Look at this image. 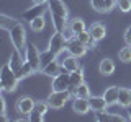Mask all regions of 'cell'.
<instances>
[{"instance_id":"cell-1","label":"cell","mask_w":131,"mask_h":122,"mask_svg":"<svg viewBox=\"0 0 131 122\" xmlns=\"http://www.w3.org/2000/svg\"><path fill=\"white\" fill-rule=\"evenodd\" d=\"M48 10H49V15H51V21H52V26H54V31L62 33L69 24L67 5H66L62 0H49L48 2Z\"/></svg>"},{"instance_id":"cell-2","label":"cell","mask_w":131,"mask_h":122,"mask_svg":"<svg viewBox=\"0 0 131 122\" xmlns=\"http://www.w3.org/2000/svg\"><path fill=\"white\" fill-rule=\"evenodd\" d=\"M18 77L16 72L10 67V62L3 64L0 68V88L3 93H13L18 86Z\"/></svg>"},{"instance_id":"cell-3","label":"cell","mask_w":131,"mask_h":122,"mask_svg":"<svg viewBox=\"0 0 131 122\" xmlns=\"http://www.w3.org/2000/svg\"><path fill=\"white\" fill-rule=\"evenodd\" d=\"M8 33H10V39H12V44H13L15 51H18L25 57L26 55V49H25V46H26V31H25L23 24L18 21Z\"/></svg>"},{"instance_id":"cell-4","label":"cell","mask_w":131,"mask_h":122,"mask_svg":"<svg viewBox=\"0 0 131 122\" xmlns=\"http://www.w3.org/2000/svg\"><path fill=\"white\" fill-rule=\"evenodd\" d=\"M67 42L69 41L64 38V34L61 31H54L51 36V39H49V46H48V51L51 52L54 57H57L62 51L67 49Z\"/></svg>"},{"instance_id":"cell-5","label":"cell","mask_w":131,"mask_h":122,"mask_svg":"<svg viewBox=\"0 0 131 122\" xmlns=\"http://www.w3.org/2000/svg\"><path fill=\"white\" fill-rule=\"evenodd\" d=\"M69 99H71V89H66V91H51V95L48 98V103L52 109H62Z\"/></svg>"},{"instance_id":"cell-6","label":"cell","mask_w":131,"mask_h":122,"mask_svg":"<svg viewBox=\"0 0 131 122\" xmlns=\"http://www.w3.org/2000/svg\"><path fill=\"white\" fill-rule=\"evenodd\" d=\"M52 91H66L71 89V73L69 72H61L56 77H52V83H51Z\"/></svg>"},{"instance_id":"cell-7","label":"cell","mask_w":131,"mask_h":122,"mask_svg":"<svg viewBox=\"0 0 131 122\" xmlns=\"http://www.w3.org/2000/svg\"><path fill=\"white\" fill-rule=\"evenodd\" d=\"M25 60H28V62L31 64V67L35 68V72H39L41 68H43V64H41V52L35 44H28Z\"/></svg>"},{"instance_id":"cell-8","label":"cell","mask_w":131,"mask_h":122,"mask_svg":"<svg viewBox=\"0 0 131 122\" xmlns=\"http://www.w3.org/2000/svg\"><path fill=\"white\" fill-rule=\"evenodd\" d=\"M35 106H36V101L31 96H21L16 101V111L25 117H30V114L35 109Z\"/></svg>"},{"instance_id":"cell-9","label":"cell","mask_w":131,"mask_h":122,"mask_svg":"<svg viewBox=\"0 0 131 122\" xmlns=\"http://www.w3.org/2000/svg\"><path fill=\"white\" fill-rule=\"evenodd\" d=\"M46 3H35L33 7L26 8V11H23L21 18L26 20V21H33L35 18H38V16L44 15V11H46Z\"/></svg>"},{"instance_id":"cell-10","label":"cell","mask_w":131,"mask_h":122,"mask_svg":"<svg viewBox=\"0 0 131 122\" xmlns=\"http://www.w3.org/2000/svg\"><path fill=\"white\" fill-rule=\"evenodd\" d=\"M67 51H69V54L71 55H75V57H84L85 55V52L89 51L87 47H85V44H82L77 38H74V39H71L67 42Z\"/></svg>"},{"instance_id":"cell-11","label":"cell","mask_w":131,"mask_h":122,"mask_svg":"<svg viewBox=\"0 0 131 122\" xmlns=\"http://www.w3.org/2000/svg\"><path fill=\"white\" fill-rule=\"evenodd\" d=\"M95 120H98V122H125L126 117L120 116V114L106 112V109H105V111L95 112Z\"/></svg>"},{"instance_id":"cell-12","label":"cell","mask_w":131,"mask_h":122,"mask_svg":"<svg viewBox=\"0 0 131 122\" xmlns=\"http://www.w3.org/2000/svg\"><path fill=\"white\" fill-rule=\"evenodd\" d=\"M72 109L75 114H87L90 111V103H89V98H74V103H72Z\"/></svg>"},{"instance_id":"cell-13","label":"cell","mask_w":131,"mask_h":122,"mask_svg":"<svg viewBox=\"0 0 131 122\" xmlns=\"http://www.w3.org/2000/svg\"><path fill=\"white\" fill-rule=\"evenodd\" d=\"M89 103H90V109L93 112H100V111H105L108 108V103L103 96H90L89 98Z\"/></svg>"},{"instance_id":"cell-14","label":"cell","mask_w":131,"mask_h":122,"mask_svg":"<svg viewBox=\"0 0 131 122\" xmlns=\"http://www.w3.org/2000/svg\"><path fill=\"white\" fill-rule=\"evenodd\" d=\"M61 68H62L61 62L57 59H52L49 64H46L43 68H41V72H43L44 75H48V77H56L57 73H61Z\"/></svg>"},{"instance_id":"cell-15","label":"cell","mask_w":131,"mask_h":122,"mask_svg":"<svg viewBox=\"0 0 131 122\" xmlns=\"http://www.w3.org/2000/svg\"><path fill=\"white\" fill-rule=\"evenodd\" d=\"M61 65H62V70L66 72H75V70H79L80 68V64H79V57H75V55H67L66 59L61 62Z\"/></svg>"},{"instance_id":"cell-16","label":"cell","mask_w":131,"mask_h":122,"mask_svg":"<svg viewBox=\"0 0 131 122\" xmlns=\"http://www.w3.org/2000/svg\"><path fill=\"white\" fill-rule=\"evenodd\" d=\"M75 38L79 39L82 44H85V47H87V49H95V47H97V42H98V41L93 38L92 34H90V31H89V29L82 31L80 34H77V36H75Z\"/></svg>"},{"instance_id":"cell-17","label":"cell","mask_w":131,"mask_h":122,"mask_svg":"<svg viewBox=\"0 0 131 122\" xmlns=\"http://www.w3.org/2000/svg\"><path fill=\"white\" fill-rule=\"evenodd\" d=\"M118 106L128 109L131 106V88H125L121 86L118 91Z\"/></svg>"},{"instance_id":"cell-18","label":"cell","mask_w":131,"mask_h":122,"mask_svg":"<svg viewBox=\"0 0 131 122\" xmlns=\"http://www.w3.org/2000/svg\"><path fill=\"white\" fill-rule=\"evenodd\" d=\"M89 31H90V34L93 36L97 41H102L106 36V28H105V24L103 23H100V21H97V23H93L92 26L89 28Z\"/></svg>"},{"instance_id":"cell-19","label":"cell","mask_w":131,"mask_h":122,"mask_svg":"<svg viewBox=\"0 0 131 122\" xmlns=\"http://www.w3.org/2000/svg\"><path fill=\"white\" fill-rule=\"evenodd\" d=\"M69 29H71L74 33V36H77V34H80L82 31H85L87 29V26H85V21L82 18H72V20H69Z\"/></svg>"},{"instance_id":"cell-20","label":"cell","mask_w":131,"mask_h":122,"mask_svg":"<svg viewBox=\"0 0 131 122\" xmlns=\"http://www.w3.org/2000/svg\"><path fill=\"white\" fill-rule=\"evenodd\" d=\"M118 91H120V88H118V86H108V88L105 89L103 98L106 99L108 106H112V104H118Z\"/></svg>"},{"instance_id":"cell-21","label":"cell","mask_w":131,"mask_h":122,"mask_svg":"<svg viewBox=\"0 0 131 122\" xmlns=\"http://www.w3.org/2000/svg\"><path fill=\"white\" fill-rule=\"evenodd\" d=\"M98 72L105 77H110L115 72V62L112 59H103L100 62V65H98Z\"/></svg>"},{"instance_id":"cell-22","label":"cell","mask_w":131,"mask_h":122,"mask_svg":"<svg viewBox=\"0 0 131 122\" xmlns=\"http://www.w3.org/2000/svg\"><path fill=\"white\" fill-rule=\"evenodd\" d=\"M82 83H85L84 81V70L79 68V70H75V72H71V89L77 88Z\"/></svg>"},{"instance_id":"cell-23","label":"cell","mask_w":131,"mask_h":122,"mask_svg":"<svg viewBox=\"0 0 131 122\" xmlns=\"http://www.w3.org/2000/svg\"><path fill=\"white\" fill-rule=\"evenodd\" d=\"M33 73H36L35 68L31 67V64L28 62V60H25V64L21 65V68L16 72V77H18V80H23V78H26V77L33 75Z\"/></svg>"},{"instance_id":"cell-24","label":"cell","mask_w":131,"mask_h":122,"mask_svg":"<svg viewBox=\"0 0 131 122\" xmlns=\"http://www.w3.org/2000/svg\"><path fill=\"white\" fill-rule=\"evenodd\" d=\"M72 91V95H74V98H90V89H89V86L85 83H82V85H79L77 88H74V89H71Z\"/></svg>"},{"instance_id":"cell-25","label":"cell","mask_w":131,"mask_h":122,"mask_svg":"<svg viewBox=\"0 0 131 122\" xmlns=\"http://www.w3.org/2000/svg\"><path fill=\"white\" fill-rule=\"evenodd\" d=\"M90 5L98 13H108L110 11L108 5H106V0H90Z\"/></svg>"},{"instance_id":"cell-26","label":"cell","mask_w":131,"mask_h":122,"mask_svg":"<svg viewBox=\"0 0 131 122\" xmlns=\"http://www.w3.org/2000/svg\"><path fill=\"white\" fill-rule=\"evenodd\" d=\"M16 23L18 21H16L15 18H10V16H7V15H0V28H2V29L10 31Z\"/></svg>"},{"instance_id":"cell-27","label":"cell","mask_w":131,"mask_h":122,"mask_svg":"<svg viewBox=\"0 0 131 122\" xmlns=\"http://www.w3.org/2000/svg\"><path fill=\"white\" fill-rule=\"evenodd\" d=\"M30 26H31V29L35 31V33L43 31V29H44V26H46V20H44V15H41V16H38V18H35L33 21H30Z\"/></svg>"},{"instance_id":"cell-28","label":"cell","mask_w":131,"mask_h":122,"mask_svg":"<svg viewBox=\"0 0 131 122\" xmlns=\"http://www.w3.org/2000/svg\"><path fill=\"white\" fill-rule=\"evenodd\" d=\"M118 59H120L123 64H129L131 62V46L126 44L125 47H121L120 51H118Z\"/></svg>"},{"instance_id":"cell-29","label":"cell","mask_w":131,"mask_h":122,"mask_svg":"<svg viewBox=\"0 0 131 122\" xmlns=\"http://www.w3.org/2000/svg\"><path fill=\"white\" fill-rule=\"evenodd\" d=\"M51 108L49 106V103L48 101H36V106H35V111H38V112H41L44 116V114L48 112V109Z\"/></svg>"},{"instance_id":"cell-30","label":"cell","mask_w":131,"mask_h":122,"mask_svg":"<svg viewBox=\"0 0 131 122\" xmlns=\"http://www.w3.org/2000/svg\"><path fill=\"white\" fill-rule=\"evenodd\" d=\"M116 7L120 8L121 11H131V0H118L116 2Z\"/></svg>"},{"instance_id":"cell-31","label":"cell","mask_w":131,"mask_h":122,"mask_svg":"<svg viewBox=\"0 0 131 122\" xmlns=\"http://www.w3.org/2000/svg\"><path fill=\"white\" fill-rule=\"evenodd\" d=\"M30 120L31 122H43L44 120V116L41 112H38V111H35V109H33V112L30 114Z\"/></svg>"},{"instance_id":"cell-32","label":"cell","mask_w":131,"mask_h":122,"mask_svg":"<svg viewBox=\"0 0 131 122\" xmlns=\"http://www.w3.org/2000/svg\"><path fill=\"white\" fill-rule=\"evenodd\" d=\"M0 106H2V109H0V114H2V120H7V104H5V99H3V96H0Z\"/></svg>"},{"instance_id":"cell-33","label":"cell","mask_w":131,"mask_h":122,"mask_svg":"<svg viewBox=\"0 0 131 122\" xmlns=\"http://www.w3.org/2000/svg\"><path fill=\"white\" fill-rule=\"evenodd\" d=\"M125 42L128 44V46H131V26H128L126 31H125Z\"/></svg>"},{"instance_id":"cell-34","label":"cell","mask_w":131,"mask_h":122,"mask_svg":"<svg viewBox=\"0 0 131 122\" xmlns=\"http://www.w3.org/2000/svg\"><path fill=\"white\" fill-rule=\"evenodd\" d=\"M49 0H33V3H48Z\"/></svg>"},{"instance_id":"cell-35","label":"cell","mask_w":131,"mask_h":122,"mask_svg":"<svg viewBox=\"0 0 131 122\" xmlns=\"http://www.w3.org/2000/svg\"><path fill=\"white\" fill-rule=\"evenodd\" d=\"M128 119L131 120V106H129V108H128Z\"/></svg>"}]
</instances>
